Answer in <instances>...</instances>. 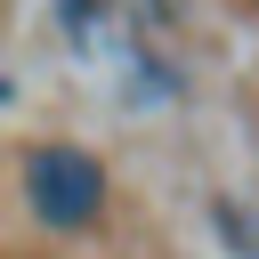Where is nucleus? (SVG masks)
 I'll return each instance as SVG.
<instances>
[{
  "label": "nucleus",
  "instance_id": "nucleus-1",
  "mask_svg": "<svg viewBox=\"0 0 259 259\" xmlns=\"http://www.w3.org/2000/svg\"><path fill=\"white\" fill-rule=\"evenodd\" d=\"M57 8V32L81 65H97L130 105H170L178 97V57H170V32H154L146 16H130L121 0H49Z\"/></svg>",
  "mask_w": 259,
  "mask_h": 259
},
{
  "label": "nucleus",
  "instance_id": "nucleus-2",
  "mask_svg": "<svg viewBox=\"0 0 259 259\" xmlns=\"http://www.w3.org/2000/svg\"><path fill=\"white\" fill-rule=\"evenodd\" d=\"M24 202L49 219V227H89L105 210V170L81 154V146H32L24 154Z\"/></svg>",
  "mask_w": 259,
  "mask_h": 259
},
{
  "label": "nucleus",
  "instance_id": "nucleus-3",
  "mask_svg": "<svg viewBox=\"0 0 259 259\" xmlns=\"http://www.w3.org/2000/svg\"><path fill=\"white\" fill-rule=\"evenodd\" d=\"M130 16H146L154 32H178V16H186V0H121Z\"/></svg>",
  "mask_w": 259,
  "mask_h": 259
}]
</instances>
